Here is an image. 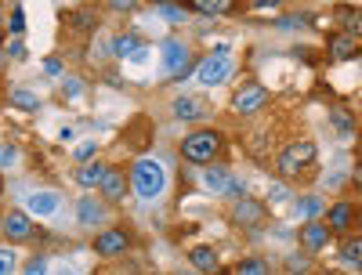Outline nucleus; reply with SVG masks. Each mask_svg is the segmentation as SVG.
<instances>
[{"label": "nucleus", "mask_w": 362, "mask_h": 275, "mask_svg": "<svg viewBox=\"0 0 362 275\" xmlns=\"http://www.w3.org/2000/svg\"><path fill=\"white\" fill-rule=\"evenodd\" d=\"M131 189H134L145 203L160 199L163 189H167V170H163V163L153 160V156H141V160L134 163V170H131Z\"/></svg>", "instance_id": "f257e3e1"}, {"label": "nucleus", "mask_w": 362, "mask_h": 275, "mask_svg": "<svg viewBox=\"0 0 362 275\" xmlns=\"http://www.w3.org/2000/svg\"><path fill=\"white\" fill-rule=\"evenodd\" d=\"M218 152H221V138L214 131H196V134H189L185 141H181V156H185L189 163H196V167L214 163Z\"/></svg>", "instance_id": "f03ea898"}, {"label": "nucleus", "mask_w": 362, "mask_h": 275, "mask_svg": "<svg viewBox=\"0 0 362 275\" xmlns=\"http://www.w3.org/2000/svg\"><path fill=\"white\" fill-rule=\"evenodd\" d=\"M232 58L221 51V54H206L203 62L196 66V80H199V87H218V83H225L228 76H232Z\"/></svg>", "instance_id": "7ed1b4c3"}, {"label": "nucleus", "mask_w": 362, "mask_h": 275, "mask_svg": "<svg viewBox=\"0 0 362 275\" xmlns=\"http://www.w3.org/2000/svg\"><path fill=\"white\" fill-rule=\"evenodd\" d=\"M312 160H315V145L312 141H293L290 148L279 152V170H283V177H293V174L305 170Z\"/></svg>", "instance_id": "20e7f679"}, {"label": "nucleus", "mask_w": 362, "mask_h": 275, "mask_svg": "<svg viewBox=\"0 0 362 275\" xmlns=\"http://www.w3.org/2000/svg\"><path fill=\"white\" fill-rule=\"evenodd\" d=\"M170 112L181 119V124H199V119L210 116V105L203 98H196V95H177L170 102Z\"/></svg>", "instance_id": "39448f33"}, {"label": "nucleus", "mask_w": 362, "mask_h": 275, "mask_svg": "<svg viewBox=\"0 0 362 275\" xmlns=\"http://www.w3.org/2000/svg\"><path fill=\"white\" fill-rule=\"evenodd\" d=\"M192 66V51L185 40H167L163 44V73L177 76V73H185Z\"/></svg>", "instance_id": "423d86ee"}, {"label": "nucleus", "mask_w": 362, "mask_h": 275, "mask_svg": "<svg viewBox=\"0 0 362 275\" xmlns=\"http://www.w3.org/2000/svg\"><path fill=\"white\" fill-rule=\"evenodd\" d=\"M127 247H131V235L124 228H109V232H102L95 239V254L98 257H119V254H127Z\"/></svg>", "instance_id": "0eeeda50"}, {"label": "nucleus", "mask_w": 362, "mask_h": 275, "mask_svg": "<svg viewBox=\"0 0 362 275\" xmlns=\"http://www.w3.org/2000/svg\"><path fill=\"white\" fill-rule=\"evenodd\" d=\"M105 218H109V206H105L102 199L83 196V199L76 203V221H80L83 228H98V225H105Z\"/></svg>", "instance_id": "6e6552de"}, {"label": "nucleus", "mask_w": 362, "mask_h": 275, "mask_svg": "<svg viewBox=\"0 0 362 275\" xmlns=\"http://www.w3.org/2000/svg\"><path fill=\"white\" fill-rule=\"evenodd\" d=\"M25 210L37 213V218H54V213L62 210V196H58V192H29Z\"/></svg>", "instance_id": "1a4fd4ad"}, {"label": "nucleus", "mask_w": 362, "mask_h": 275, "mask_svg": "<svg viewBox=\"0 0 362 275\" xmlns=\"http://www.w3.org/2000/svg\"><path fill=\"white\" fill-rule=\"evenodd\" d=\"M261 218H264V203H257V199H243V196H239V203L232 206V221L243 225V228L257 225Z\"/></svg>", "instance_id": "9d476101"}, {"label": "nucleus", "mask_w": 362, "mask_h": 275, "mask_svg": "<svg viewBox=\"0 0 362 275\" xmlns=\"http://www.w3.org/2000/svg\"><path fill=\"white\" fill-rule=\"evenodd\" d=\"M264 102H268V90L254 83V87H243V90L232 98V109H235V112H257Z\"/></svg>", "instance_id": "9b49d317"}, {"label": "nucleus", "mask_w": 362, "mask_h": 275, "mask_svg": "<svg viewBox=\"0 0 362 275\" xmlns=\"http://www.w3.org/2000/svg\"><path fill=\"white\" fill-rule=\"evenodd\" d=\"M4 232H8V239H15V242H22V239L33 235V221H29V210H15V213H8V218H4Z\"/></svg>", "instance_id": "f8f14e48"}, {"label": "nucleus", "mask_w": 362, "mask_h": 275, "mask_svg": "<svg viewBox=\"0 0 362 275\" xmlns=\"http://www.w3.org/2000/svg\"><path fill=\"white\" fill-rule=\"evenodd\" d=\"M326 239H329V225H322L319 218L305 225V232H300V242H305V250L308 254H319L326 247Z\"/></svg>", "instance_id": "ddd939ff"}, {"label": "nucleus", "mask_w": 362, "mask_h": 275, "mask_svg": "<svg viewBox=\"0 0 362 275\" xmlns=\"http://www.w3.org/2000/svg\"><path fill=\"white\" fill-rule=\"evenodd\" d=\"M199 181H203V189H206L210 196H225V192H228L232 174H228L225 167H210V163H206V170H203V177H199Z\"/></svg>", "instance_id": "4468645a"}, {"label": "nucleus", "mask_w": 362, "mask_h": 275, "mask_svg": "<svg viewBox=\"0 0 362 275\" xmlns=\"http://www.w3.org/2000/svg\"><path fill=\"white\" fill-rule=\"evenodd\" d=\"M69 29H73L76 37L95 33V29H98V11H95V8H76V11L69 15Z\"/></svg>", "instance_id": "2eb2a0df"}, {"label": "nucleus", "mask_w": 362, "mask_h": 275, "mask_svg": "<svg viewBox=\"0 0 362 275\" xmlns=\"http://www.w3.org/2000/svg\"><path fill=\"white\" fill-rule=\"evenodd\" d=\"M102 196L109 199V203H119V199H124L127 196V181H124V174H119V170H105V177H102Z\"/></svg>", "instance_id": "dca6fc26"}, {"label": "nucleus", "mask_w": 362, "mask_h": 275, "mask_svg": "<svg viewBox=\"0 0 362 275\" xmlns=\"http://www.w3.org/2000/svg\"><path fill=\"white\" fill-rule=\"evenodd\" d=\"M355 51H358V44H355V37H348V33H341V37L329 40V58H334V62H348V58H355Z\"/></svg>", "instance_id": "f3484780"}, {"label": "nucleus", "mask_w": 362, "mask_h": 275, "mask_svg": "<svg viewBox=\"0 0 362 275\" xmlns=\"http://www.w3.org/2000/svg\"><path fill=\"white\" fill-rule=\"evenodd\" d=\"M337 22H341V29H344V33L348 37H362V8H341L337 11Z\"/></svg>", "instance_id": "a211bd4d"}, {"label": "nucleus", "mask_w": 362, "mask_h": 275, "mask_svg": "<svg viewBox=\"0 0 362 275\" xmlns=\"http://www.w3.org/2000/svg\"><path fill=\"white\" fill-rule=\"evenodd\" d=\"M105 170H109V167H102V163H95V160L83 163V167H80V174H76L80 189H98V185H102V177H105Z\"/></svg>", "instance_id": "6ab92c4d"}, {"label": "nucleus", "mask_w": 362, "mask_h": 275, "mask_svg": "<svg viewBox=\"0 0 362 275\" xmlns=\"http://www.w3.org/2000/svg\"><path fill=\"white\" fill-rule=\"evenodd\" d=\"M293 210H297V218H305V221H315L319 213L326 210V203H322L319 196H300V199L293 203Z\"/></svg>", "instance_id": "aec40b11"}, {"label": "nucleus", "mask_w": 362, "mask_h": 275, "mask_svg": "<svg viewBox=\"0 0 362 275\" xmlns=\"http://www.w3.org/2000/svg\"><path fill=\"white\" fill-rule=\"evenodd\" d=\"M351 218H355V210H351V203H337V206H329V228L334 232H344L348 225H351Z\"/></svg>", "instance_id": "412c9836"}, {"label": "nucleus", "mask_w": 362, "mask_h": 275, "mask_svg": "<svg viewBox=\"0 0 362 275\" xmlns=\"http://www.w3.org/2000/svg\"><path fill=\"white\" fill-rule=\"evenodd\" d=\"M141 51V40L134 37V33H119V37H112V54H119V58H134Z\"/></svg>", "instance_id": "4be33fe9"}, {"label": "nucleus", "mask_w": 362, "mask_h": 275, "mask_svg": "<svg viewBox=\"0 0 362 275\" xmlns=\"http://www.w3.org/2000/svg\"><path fill=\"white\" fill-rule=\"evenodd\" d=\"M341 261L348 268H362V239H344L341 242Z\"/></svg>", "instance_id": "5701e85b"}, {"label": "nucleus", "mask_w": 362, "mask_h": 275, "mask_svg": "<svg viewBox=\"0 0 362 275\" xmlns=\"http://www.w3.org/2000/svg\"><path fill=\"white\" fill-rule=\"evenodd\" d=\"M192 264H196V271H214L218 268V254L210 247H196L192 250Z\"/></svg>", "instance_id": "b1692460"}, {"label": "nucleus", "mask_w": 362, "mask_h": 275, "mask_svg": "<svg viewBox=\"0 0 362 275\" xmlns=\"http://www.w3.org/2000/svg\"><path fill=\"white\" fill-rule=\"evenodd\" d=\"M11 102H15L18 109H29V112L40 109V98L33 95V90H25V87H15V90H11Z\"/></svg>", "instance_id": "393cba45"}, {"label": "nucleus", "mask_w": 362, "mask_h": 275, "mask_svg": "<svg viewBox=\"0 0 362 275\" xmlns=\"http://www.w3.org/2000/svg\"><path fill=\"white\" fill-rule=\"evenodd\" d=\"M83 90H87L83 80H76V76H66V80H62V98L76 102V98H83Z\"/></svg>", "instance_id": "a878e982"}, {"label": "nucleus", "mask_w": 362, "mask_h": 275, "mask_svg": "<svg viewBox=\"0 0 362 275\" xmlns=\"http://www.w3.org/2000/svg\"><path fill=\"white\" fill-rule=\"evenodd\" d=\"M196 8L206 11V15H221V11L232 8V0H196Z\"/></svg>", "instance_id": "bb28decb"}, {"label": "nucleus", "mask_w": 362, "mask_h": 275, "mask_svg": "<svg viewBox=\"0 0 362 275\" xmlns=\"http://www.w3.org/2000/svg\"><path fill=\"white\" fill-rule=\"evenodd\" d=\"M268 264L261 257H247V261H239V275H264Z\"/></svg>", "instance_id": "cd10ccee"}, {"label": "nucleus", "mask_w": 362, "mask_h": 275, "mask_svg": "<svg viewBox=\"0 0 362 275\" xmlns=\"http://www.w3.org/2000/svg\"><path fill=\"white\" fill-rule=\"evenodd\" d=\"M329 119H334V127H337L341 134H351V131H355V119H351L344 109H334V116H329Z\"/></svg>", "instance_id": "c85d7f7f"}, {"label": "nucleus", "mask_w": 362, "mask_h": 275, "mask_svg": "<svg viewBox=\"0 0 362 275\" xmlns=\"http://www.w3.org/2000/svg\"><path fill=\"white\" fill-rule=\"evenodd\" d=\"M18 163V148L15 145H0V170H11Z\"/></svg>", "instance_id": "c756f323"}, {"label": "nucleus", "mask_w": 362, "mask_h": 275, "mask_svg": "<svg viewBox=\"0 0 362 275\" xmlns=\"http://www.w3.org/2000/svg\"><path fill=\"white\" fill-rule=\"evenodd\" d=\"M95 152H98V141H80L73 156H76L80 163H90V160H95Z\"/></svg>", "instance_id": "7c9ffc66"}, {"label": "nucleus", "mask_w": 362, "mask_h": 275, "mask_svg": "<svg viewBox=\"0 0 362 275\" xmlns=\"http://www.w3.org/2000/svg\"><path fill=\"white\" fill-rule=\"evenodd\" d=\"M160 15H163L167 22H185V18H189V11H185V8H174L170 0H163V8H160Z\"/></svg>", "instance_id": "2f4dec72"}, {"label": "nucleus", "mask_w": 362, "mask_h": 275, "mask_svg": "<svg viewBox=\"0 0 362 275\" xmlns=\"http://www.w3.org/2000/svg\"><path fill=\"white\" fill-rule=\"evenodd\" d=\"M344 174H348V167H344V160H341L334 170L326 174V189H341V185H344Z\"/></svg>", "instance_id": "473e14b6"}, {"label": "nucleus", "mask_w": 362, "mask_h": 275, "mask_svg": "<svg viewBox=\"0 0 362 275\" xmlns=\"http://www.w3.org/2000/svg\"><path fill=\"white\" fill-rule=\"evenodd\" d=\"M15 264H18L15 250H8V247H0V275H8V271H15Z\"/></svg>", "instance_id": "72a5a7b5"}, {"label": "nucleus", "mask_w": 362, "mask_h": 275, "mask_svg": "<svg viewBox=\"0 0 362 275\" xmlns=\"http://www.w3.org/2000/svg\"><path fill=\"white\" fill-rule=\"evenodd\" d=\"M44 73L47 76H62V58H44Z\"/></svg>", "instance_id": "f704fd0d"}, {"label": "nucleus", "mask_w": 362, "mask_h": 275, "mask_svg": "<svg viewBox=\"0 0 362 275\" xmlns=\"http://www.w3.org/2000/svg\"><path fill=\"white\" fill-rule=\"evenodd\" d=\"M25 271H29V275H44V271H47V257H33V261L25 264Z\"/></svg>", "instance_id": "c9c22d12"}, {"label": "nucleus", "mask_w": 362, "mask_h": 275, "mask_svg": "<svg viewBox=\"0 0 362 275\" xmlns=\"http://www.w3.org/2000/svg\"><path fill=\"white\" fill-rule=\"evenodd\" d=\"M109 8H112V11H134L138 0H109Z\"/></svg>", "instance_id": "e433bc0d"}, {"label": "nucleus", "mask_w": 362, "mask_h": 275, "mask_svg": "<svg viewBox=\"0 0 362 275\" xmlns=\"http://www.w3.org/2000/svg\"><path fill=\"white\" fill-rule=\"evenodd\" d=\"M22 29H25V18H22V11H15L11 15V33H22Z\"/></svg>", "instance_id": "4c0bfd02"}, {"label": "nucleus", "mask_w": 362, "mask_h": 275, "mask_svg": "<svg viewBox=\"0 0 362 275\" xmlns=\"http://www.w3.org/2000/svg\"><path fill=\"white\" fill-rule=\"evenodd\" d=\"M254 8L257 11H272V8H279V0H254Z\"/></svg>", "instance_id": "58836bf2"}, {"label": "nucleus", "mask_w": 362, "mask_h": 275, "mask_svg": "<svg viewBox=\"0 0 362 275\" xmlns=\"http://www.w3.org/2000/svg\"><path fill=\"white\" fill-rule=\"evenodd\" d=\"M290 271H308V261L305 257H290Z\"/></svg>", "instance_id": "ea45409f"}, {"label": "nucleus", "mask_w": 362, "mask_h": 275, "mask_svg": "<svg viewBox=\"0 0 362 275\" xmlns=\"http://www.w3.org/2000/svg\"><path fill=\"white\" fill-rule=\"evenodd\" d=\"M351 174H355V181H362V163H358V167H355Z\"/></svg>", "instance_id": "a19ab883"}, {"label": "nucleus", "mask_w": 362, "mask_h": 275, "mask_svg": "<svg viewBox=\"0 0 362 275\" xmlns=\"http://www.w3.org/2000/svg\"><path fill=\"white\" fill-rule=\"evenodd\" d=\"M0 29H4V11H0Z\"/></svg>", "instance_id": "79ce46f5"}, {"label": "nucleus", "mask_w": 362, "mask_h": 275, "mask_svg": "<svg viewBox=\"0 0 362 275\" xmlns=\"http://www.w3.org/2000/svg\"><path fill=\"white\" fill-rule=\"evenodd\" d=\"M0 232H4V218H0Z\"/></svg>", "instance_id": "37998d69"}, {"label": "nucleus", "mask_w": 362, "mask_h": 275, "mask_svg": "<svg viewBox=\"0 0 362 275\" xmlns=\"http://www.w3.org/2000/svg\"><path fill=\"white\" fill-rule=\"evenodd\" d=\"M358 221H362V213H358Z\"/></svg>", "instance_id": "c03bdc74"}, {"label": "nucleus", "mask_w": 362, "mask_h": 275, "mask_svg": "<svg viewBox=\"0 0 362 275\" xmlns=\"http://www.w3.org/2000/svg\"><path fill=\"white\" fill-rule=\"evenodd\" d=\"M160 4H163V0H160Z\"/></svg>", "instance_id": "a18cd8bd"}]
</instances>
